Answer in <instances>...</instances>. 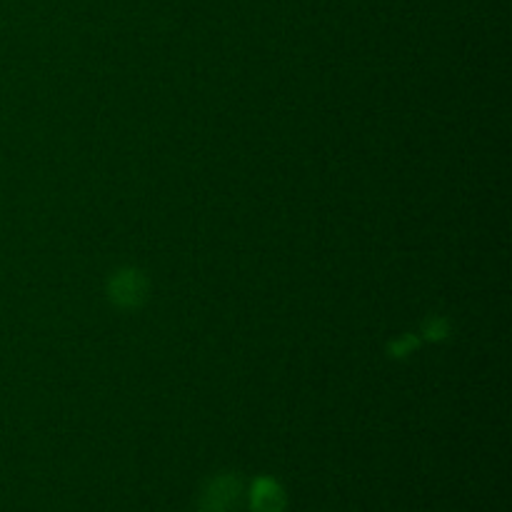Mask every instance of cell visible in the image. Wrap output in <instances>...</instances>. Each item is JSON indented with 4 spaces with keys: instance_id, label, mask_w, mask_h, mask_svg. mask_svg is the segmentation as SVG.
<instances>
[{
    "instance_id": "5b68a950",
    "label": "cell",
    "mask_w": 512,
    "mask_h": 512,
    "mask_svg": "<svg viewBox=\"0 0 512 512\" xmlns=\"http://www.w3.org/2000/svg\"><path fill=\"white\" fill-rule=\"evenodd\" d=\"M418 345L420 340L413 338V335H400V338H395L393 343H390V358H408Z\"/></svg>"
},
{
    "instance_id": "277c9868",
    "label": "cell",
    "mask_w": 512,
    "mask_h": 512,
    "mask_svg": "<svg viewBox=\"0 0 512 512\" xmlns=\"http://www.w3.org/2000/svg\"><path fill=\"white\" fill-rule=\"evenodd\" d=\"M423 335L428 340L440 343V340H445L450 335V320L443 318V315H433V318H428L423 323Z\"/></svg>"
},
{
    "instance_id": "3957f363",
    "label": "cell",
    "mask_w": 512,
    "mask_h": 512,
    "mask_svg": "<svg viewBox=\"0 0 512 512\" xmlns=\"http://www.w3.org/2000/svg\"><path fill=\"white\" fill-rule=\"evenodd\" d=\"M248 500L253 512H285V508H288V493L270 475H260V478L253 480Z\"/></svg>"
},
{
    "instance_id": "7a4b0ae2",
    "label": "cell",
    "mask_w": 512,
    "mask_h": 512,
    "mask_svg": "<svg viewBox=\"0 0 512 512\" xmlns=\"http://www.w3.org/2000/svg\"><path fill=\"white\" fill-rule=\"evenodd\" d=\"M245 483L238 473H220L203 485L198 512H235L243 503Z\"/></svg>"
},
{
    "instance_id": "6da1fadb",
    "label": "cell",
    "mask_w": 512,
    "mask_h": 512,
    "mask_svg": "<svg viewBox=\"0 0 512 512\" xmlns=\"http://www.w3.org/2000/svg\"><path fill=\"white\" fill-rule=\"evenodd\" d=\"M105 295H108L110 305H115L118 310H138L148 300L150 280L140 268L125 265V268L110 273L108 283H105Z\"/></svg>"
}]
</instances>
